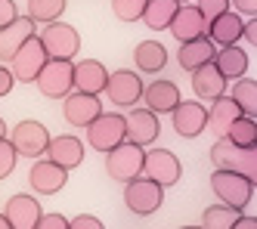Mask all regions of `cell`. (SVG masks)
<instances>
[{
    "label": "cell",
    "instance_id": "obj_1",
    "mask_svg": "<svg viewBox=\"0 0 257 229\" xmlns=\"http://www.w3.org/2000/svg\"><path fill=\"white\" fill-rule=\"evenodd\" d=\"M254 189H257V183H251L242 174H235V170L214 167V174H211L214 198H220V204L232 207V211H245V207L251 204V198H254Z\"/></svg>",
    "mask_w": 257,
    "mask_h": 229
},
{
    "label": "cell",
    "instance_id": "obj_2",
    "mask_svg": "<svg viewBox=\"0 0 257 229\" xmlns=\"http://www.w3.org/2000/svg\"><path fill=\"white\" fill-rule=\"evenodd\" d=\"M211 161L214 167H223V170H235V174L248 177L251 183H257V149H238L232 146L229 140L220 137L214 146H211Z\"/></svg>",
    "mask_w": 257,
    "mask_h": 229
},
{
    "label": "cell",
    "instance_id": "obj_3",
    "mask_svg": "<svg viewBox=\"0 0 257 229\" xmlns=\"http://www.w3.org/2000/svg\"><path fill=\"white\" fill-rule=\"evenodd\" d=\"M38 41L47 53V59H75L81 50V34L68 22H50L38 34Z\"/></svg>",
    "mask_w": 257,
    "mask_h": 229
},
{
    "label": "cell",
    "instance_id": "obj_4",
    "mask_svg": "<svg viewBox=\"0 0 257 229\" xmlns=\"http://www.w3.org/2000/svg\"><path fill=\"white\" fill-rule=\"evenodd\" d=\"M84 130H87V146L96 149L99 155H105L108 149H115L118 143H124V114H118V111H99Z\"/></svg>",
    "mask_w": 257,
    "mask_h": 229
},
{
    "label": "cell",
    "instance_id": "obj_5",
    "mask_svg": "<svg viewBox=\"0 0 257 229\" xmlns=\"http://www.w3.org/2000/svg\"><path fill=\"white\" fill-rule=\"evenodd\" d=\"M124 204H127V211L149 217L164 204V189L158 183H152L149 177H134L124 183Z\"/></svg>",
    "mask_w": 257,
    "mask_h": 229
},
{
    "label": "cell",
    "instance_id": "obj_6",
    "mask_svg": "<svg viewBox=\"0 0 257 229\" xmlns=\"http://www.w3.org/2000/svg\"><path fill=\"white\" fill-rule=\"evenodd\" d=\"M143 155H146L143 146H134V143L124 140L115 149L105 152V174L112 177L115 183L134 180V177H140V170H143Z\"/></svg>",
    "mask_w": 257,
    "mask_h": 229
},
{
    "label": "cell",
    "instance_id": "obj_7",
    "mask_svg": "<svg viewBox=\"0 0 257 229\" xmlns=\"http://www.w3.org/2000/svg\"><path fill=\"white\" fill-rule=\"evenodd\" d=\"M140 177H149L152 183H158L161 189H168V186H177L180 177H183V164L180 158L174 155L171 149H149L143 155V170H140Z\"/></svg>",
    "mask_w": 257,
    "mask_h": 229
},
{
    "label": "cell",
    "instance_id": "obj_8",
    "mask_svg": "<svg viewBox=\"0 0 257 229\" xmlns=\"http://www.w3.org/2000/svg\"><path fill=\"white\" fill-rule=\"evenodd\" d=\"M7 140L13 143L19 158H44L47 143H50V130L41 121H19L13 127V133H7Z\"/></svg>",
    "mask_w": 257,
    "mask_h": 229
},
{
    "label": "cell",
    "instance_id": "obj_9",
    "mask_svg": "<svg viewBox=\"0 0 257 229\" xmlns=\"http://www.w3.org/2000/svg\"><path fill=\"white\" fill-rule=\"evenodd\" d=\"M143 78L137 71H131V68H118V71H108V81H105V96H108V102L112 105H118V108H134L137 102H140V96H143Z\"/></svg>",
    "mask_w": 257,
    "mask_h": 229
},
{
    "label": "cell",
    "instance_id": "obj_10",
    "mask_svg": "<svg viewBox=\"0 0 257 229\" xmlns=\"http://www.w3.org/2000/svg\"><path fill=\"white\" fill-rule=\"evenodd\" d=\"M71 68H75V59H47L38 78H34L41 96L62 99L65 93H71Z\"/></svg>",
    "mask_w": 257,
    "mask_h": 229
},
{
    "label": "cell",
    "instance_id": "obj_11",
    "mask_svg": "<svg viewBox=\"0 0 257 229\" xmlns=\"http://www.w3.org/2000/svg\"><path fill=\"white\" fill-rule=\"evenodd\" d=\"M171 124L177 130V137L195 140L208 130V105L198 99H180L171 111Z\"/></svg>",
    "mask_w": 257,
    "mask_h": 229
},
{
    "label": "cell",
    "instance_id": "obj_12",
    "mask_svg": "<svg viewBox=\"0 0 257 229\" xmlns=\"http://www.w3.org/2000/svg\"><path fill=\"white\" fill-rule=\"evenodd\" d=\"M44 62H47V53H44V47L38 41V34H34V37H28V41L13 53V59L7 65H10V71H13L16 81L34 84V78H38V71L44 68Z\"/></svg>",
    "mask_w": 257,
    "mask_h": 229
},
{
    "label": "cell",
    "instance_id": "obj_13",
    "mask_svg": "<svg viewBox=\"0 0 257 229\" xmlns=\"http://www.w3.org/2000/svg\"><path fill=\"white\" fill-rule=\"evenodd\" d=\"M161 133V121L158 114L149 108H131L124 114V140L134 143V146H152Z\"/></svg>",
    "mask_w": 257,
    "mask_h": 229
},
{
    "label": "cell",
    "instance_id": "obj_14",
    "mask_svg": "<svg viewBox=\"0 0 257 229\" xmlns=\"http://www.w3.org/2000/svg\"><path fill=\"white\" fill-rule=\"evenodd\" d=\"M68 183V170L53 164L47 158H34V167L28 170V186L34 195H56Z\"/></svg>",
    "mask_w": 257,
    "mask_h": 229
},
{
    "label": "cell",
    "instance_id": "obj_15",
    "mask_svg": "<svg viewBox=\"0 0 257 229\" xmlns=\"http://www.w3.org/2000/svg\"><path fill=\"white\" fill-rule=\"evenodd\" d=\"M99 111H102L99 96H90V93H81V90H71L62 96V118L71 127H87Z\"/></svg>",
    "mask_w": 257,
    "mask_h": 229
},
{
    "label": "cell",
    "instance_id": "obj_16",
    "mask_svg": "<svg viewBox=\"0 0 257 229\" xmlns=\"http://www.w3.org/2000/svg\"><path fill=\"white\" fill-rule=\"evenodd\" d=\"M41 214H44L41 201L34 198V195H28V192L10 195L7 198V207H4V217L10 220L13 229H34V226H38V220H41Z\"/></svg>",
    "mask_w": 257,
    "mask_h": 229
},
{
    "label": "cell",
    "instance_id": "obj_17",
    "mask_svg": "<svg viewBox=\"0 0 257 229\" xmlns=\"http://www.w3.org/2000/svg\"><path fill=\"white\" fill-rule=\"evenodd\" d=\"M84 152H87V146H84L78 137L62 133V137H50L44 158L53 161V164H59V167H65V170H75V167L84 161Z\"/></svg>",
    "mask_w": 257,
    "mask_h": 229
},
{
    "label": "cell",
    "instance_id": "obj_18",
    "mask_svg": "<svg viewBox=\"0 0 257 229\" xmlns=\"http://www.w3.org/2000/svg\"><path fill=\"white\" fill-rule=\"evenodd\" d=\"M105 81H108V68L99 59H81V62H75V68H71V90L99 96L105 90Z\"/></svg>",
    "mask_w": 257,
    "mask_h": 229
},
{
    "label": "cell",
    "instance_id": "obj_19",
    "mask_svg": "<svg viewBox=\"0 0 257 229\" xmlns=\"http://www.w3.org/2000/svg\"><path fill=\"white\" fill-rule=\"evenodd\" d=\"M168 31L174 34V41L177 44H186V41H195V37H201L208 31V22L201 19V13L195 10V4H180L174 19H171V25Z\"/></svg>",
    "mask_w": 257,
    "mask_h": 229
},
{
    "label": "cell",
    "instance_id": "obj_20",
    "mask_svg": "<svg viewBox=\"0 0 257 229\" xmlns=\"http://www.w3.org/2000/svg\"><path fill=\"white\" fill-rule=\"evenodd\" d=\"M140 99L146 102V108L155 111V114H171L174 105L183 99V93H180V87H177L174 81L158 78V81H152V84L143 87V96H140Z\"/></svg>",
    "mask_w": 257,
    "mask_h": 229
},
{
    "label": "cell",
    "instance_id": "obj_21",
    "mask_svg": "<svg viewBox=\"0 0 257 229\" xmlns=\"http://www.w3.org/2000/svg\"><path fill=\"white\" fill-rule=\"evenodd\" d=\"M34 34H38V25H34L28 16H16L10 25H4L0 28V62H10L13 53Z\"/></svg>",
    "mask_w": 257,
    "mask_h": 229
},
{
    "label": "cell",
    "instance_id": "obj_22",
    "mask_svg": "<svg viewBox=\"0 0 257 229\" xmlns=\"http://www.w3.org/2000/svg\"><path fill=\"white\" fill-rule=\"evenodd\" d=\"M242 25H245V16H238L232 10H226L223 16H217L208 22V37H211V44L214 47H232L242 41Z\"/></svg>",
    "mask_w": 257,
    "mask_h": 229
},
{
    "label": "cell",
    "instance_id": "obj_23",
    "mask_svg": "<svg viewBox=\"0 0 257 229\" xmlns=\"http://www.w3.org/2000/svg\"><path fill=\"white\" fill-rule=\"evenodd\" d=\"M189 78H192V93H195L198 102H211V99H217V96L226 93V78L214 68V62L189 71Z\"/></svg>",
    "mask_w": 257,
    "mask_h": 229
},
{
    "label": "cell",
    "instance_id": "obj_24",
    "mask_svg": "<svg viewBox=\"0 0 257 229\" xmlns=\"http://www.w3.org/2000/svg\"><path fill=\"white\" fill-rule=\"evenodd\" d=\"M214 53H217V47L211 44V37L201 34V37H195V41L180 44V50H177V65H180L183 71H195V68H201V65L214 62Z\"/></svg>",
    "mask_w": 257,
    "mask_h": 229
},
{
    "label": "cell",
    "instance_id": "obj_25",
    "mask_svg": "<svg viewBox=\"0 0 257 229\" xmlns=\"http://www.w3.org/2000/svg\"><path fill=\"white\" fill-rule=\"evenodd\" d=\"M248 50H242L238 44L232 47H217L214 53V68L223 74L226 81H235V78H245L248 74Z\"/></svg>",
    "mask_w": 257,
    "mask_h": 229
},
{
    "label": "cell",
    "instance_id": "obj_26",
    "mask_svg": "<svg viewBox=\"0 0 257 229\" xmlns=\"http://www.w3.org/2000/svg\"><path fill=\"white\" fill-rule=\"evenodd\" d=\"M134 65L143 74H158L168 65V47L161 41H140L134 50Z\"/></svg>",
    "mask_w": 257,
    "mask_h": 229
},
{
    "label": "cell",
    "instance_id": "obj_27",
    "mask_svg": "<svg viewBox=\"0 0 257 229\" xmlns=\"http://www.w3.org/2000/svg\"><path fill=\"white\" fill-rule=\"evenodd\" d=\"M242 114V108H238L235 102H232V96H217V99H211V108H208V130L214 133V137L220 140V137H226V130H229V124Z\"/></svg>",
    "mask_w": 257,
    "mask_h": 229
},
{
    "label": "cell",
    "instance_id": "obj_28",
    "mask_svg": "<svg viewBox=\"0 0 257 229\" xmlns=\"http://www.w3.org/2000/svg\"><path fill=\"white\" fill-rule=\"evenodd\" d=\"M177 0H146V10H143V19L140 22L146 28H152V31H168L171 25V19L177 13Z\"/></svg>",
    "mask_w": 257,
    "mask_h": 229
},
{
    "label": "cell",
    "instance_id": "obj_29",
    "mask_svg": "<svg viewBox=\"0 0 257 229\" xmlns=\"http://www.w3.org/2000/svg\"><path fill=\"white\" fill-rule=\"evenodd\" d=\"M68 7V0H28V19L34 25H50V22H59L62 13Z\"/></svg>",
    "mask_w": 257,
    "mask_h": 229
},
{
    "label": "cell",
    "instance_id": "obj_30",
    "mask_svg": "<svg viewBox=\"0 0 257 229\" xmlns=\"http://www.w3.org/2000/svg\"><path fill=\"white\" fill-rule=\"evenodd\" d=\"M229 96H232V102L238 108H242V114H248V118L257 114V81L254 78H235Z\"/></svg>",
    "mask_w": 257,
    "mask_h": 229
},
{
    "label": "cell",
    "instance_id": "obj_31",
    "mask_svg": "<svg viewBox=\"0 0 257 229\" xmlns=\"http://www.w3.org/2000/svg\"><path fill=\"white\" fill-rule=\"evenodd\" d=\"M223 140H229V143L238 146V149H251V146L257 143V121L248 118V114H238V118L229 124V130H226Z\"/></svg>",
    "mask_w": 257,
    "mask_h": 229
},
{
    "label": "cell",
    "instance_id": "obj_32",
    "mask_svg": "<svg viewBox=\"0 0 257 229\" xmlns=\"http://www.w3.org/2000/svg\"><path fill=\"white\" fill-rule=\"evenodd\" d=\"M238 211H232V207L226 204H211L205 207V214H201V229H232Z\"/></svg>",
    "mask_w": 257,
    "mask_h": 229
},
{
    "label": "cell",
    "instance_id": "obj_33",
    "mask_svg": "<svg viewBox=\"0 0 257 229\" xmlns=\"http://www.w3.org/2000/svg\"><path fill=\"white\" fill-rule=\"evenodd\" d=\"M143 10H146V0H112V13H115L118 22H124V25L140 22Z\"/></svg>",
    "mask_w": 257,
    "mask_h": 229
},
{
    "label": "cell",
    "instance_id": "obj_34",
    "mask_svg": "<svg viewBox=\"0 0 257 229\" xmlns=\"http://www.w3.org/2000/svg\"><path fill=\"white\" fill-rule=\"evenodd\" d=\"M16 161H19V155H16L13 143L4 137V140H0V180H7L13 170H16Z\"/></svg>",
    "mask_w": 257,
    "mask_h": 229
},
{
    "label": "cell",
    "instance_id": "obj_35",
    "mask_svg": "<svg viewBox=\"0 0 257 229\" xmlns=\"http://www.w3.org/2000/svg\"><path fill=\"white\" fill-rule=\"evenodd\" d=\"M195 10L201 13V19H205V22H211V19L223 16V13L229 10V0H198Z\"/></svg>",
    "mask_w": 257,
    "mask_h": 229
},
{
    "label": "cell",
    "instance_id": "obj_36",
    "mask_svg": "<svg viewBox=\"0 0 257 229\" xmlns=\"http://www.w3.org/2000/svg\"><path fill=\"white\" fill-rule=\"evenodd\" d=\"M68 229H105V223L93 214H78L68 220Z\"/></svg>",
    "mask_w": 257,
    "mask_h": 229
},
{
    "label": "cell",
    "instance_id": "obj_37",
    "mask_svg": "<svg viewBox=\"0 0 257 229\" xmlns=\"http://www.w3.org/2000/svg\"><path fill=\"white\" fill-rule=\"evenodd\" d=\"M34 229H68V217H62V214H41V220H38V226Z\"/></svg>",
    "mask_w": 257,
    "mask_h": 229
},
{
    "label": "cell",
    "instance_id": "obj_38",
    "mask_svg": "<svg viewBox=\"0 0 257 229\" xmlns=\"http://www.w3.org/2000/svg\"><path fill=\"white\" fill-rule=\"evenodd\" d=\"M16 16H19V10H16V0H0V28L10 25Z\"/></svg>",
    "mask_w": 257,
    "mask_h": 229
},
{
    "label": "cell",
    "instance_id": "obj_39",
    "mask_svg": "<svg viewBox=\"0 0 257 229\" xmlns=\"http://www.w3.org/2000/svg\"><path fill=\"white\" fill-rule=\"evenodd\" d=\"M229 10L238 16H257V0H229Z\"/></svg>",
    "mask_w": 257,
    "mask_h": 229
},
{
    "label": "cell",
    "instance_id": "obj_40",
    "mask_svg": "<svg viewBox=\"0 0 257 229\" xmlns=\"http://www.w3.org/2000/svg\"><path fill=\"white\" fill-rule=\"evenodd\" d=\"M16 78H13V71L7 62H0V96H10V90H13Z\"/></svg>",
    "mask_w": 257,
    "mask_h": 229
},
{
    "label": "cell",
    "instance_id": "obj_41",
    "mask_svg": "<svg viewBox=\"0 0 257 229\" xmlns=\"http://www.w3.org/2000/svg\"><path fill=\"white\" fill-rule=\"evenodd\" d=\"M232 229H257V217H248V214H238Z\"/></svg>",
    "mask_w": 257,
    "mask_h": 229
},
{
    "label": "cell",
    "instance_id": "obj_42",
    "mask_svg": "<svg viewBox=\"0 0 257 229\" xmlns=\"http://www.w3.org/2000/svg\"><path fill=\"white\" fill-rule=\"evenodd\" d=\"M0 229H13V226H10V220L4 217V211H0Z\"/></svg>",
    "mask_w": 257,
    "mask_h": 229
},
{
    "label": "cell",
    "instance_id": "obj_43",
    "mask_svg": "<svg viewBox=\"0 0 257 229\" xmlns=\"http://www.w3.org/2000/svg\"><path fill=\"white\" fill-rule=\"evenodd\" d=\"M7 133H10V130H7V121H4V118H0V140H4V137H7Z\"/></svg>",
    "mask_w": 257,
    "mask_h": 229
},
{
    "label": "cell",
    "instance_id": "obj_44",
    "mask_svg": "<svg viewBox=\"0 0 257 229\" xmlns=\"http://www.w3.org/2000/svg\"><path fill=\"white\" fill-rule=\"evenodd\" d=\"M180 229H201V226H180Z\"/></svg>",
    "mask_w": 257,
    "mask_h": 229
},
{
    "label": "cell",
    "instance_id": "obj_45",
    "mask_svg": "<svg viewBox=\"0 0 257 229\" xmlns=\"http://www.w3.org/2000/svg\"><path fill=\"white\" fill-rule=\"evenodd\" d=\"M177 4H186V0H177Z\"/></svg>",
    "mask_w": 257,
    "mask_h": 229
}]
</instances>
